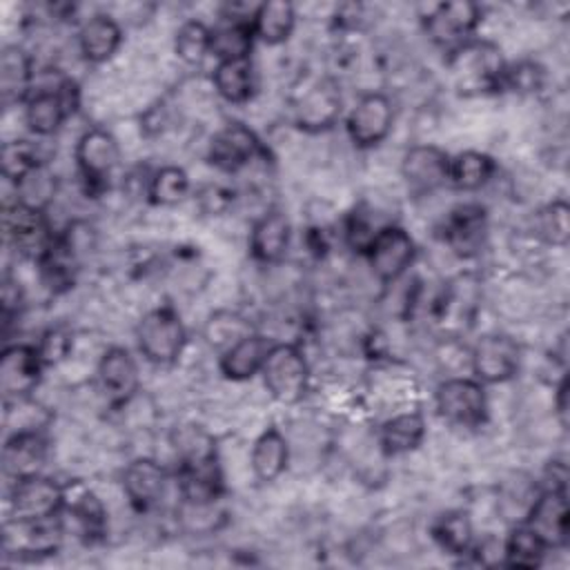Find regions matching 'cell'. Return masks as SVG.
I'll return each mask as SVG.
<instances>
[{
  "label": "cell",
  "mask_w": 570,
  "mask_h": 570,
  "mask_svg": "<svg viewBox=\"0 0 570 570\" xmlns=\"http://www.w3.org/2000/svg\"><path fill=\"white\" fill-rule=\"evenodd\" d=\"M136 343L145 361L151 365H174L187 345V330L180 314L171 305H158L149 309L138 321Z\"/></svg>",
  "instance_id": "1"
},
{
  "label": "cell",
  "mask_w": 570,
  "mask_h": 570,
  "mask_svg": "<svg viewBox=\"0 0 570 570\" xmlns=\"http://www.w3.org/2000/svg\"><path fill=\"white\" fill-rule=\"evenodd\" d=\"M261 376L274 401L283 405H294L307 394L309 363L298 345L274 343L263 363Z\"/></svg>",
  "instance_id": "2"
},
{
  "label": "cell",
  "mask_w": 570,
  "mask_h": 570,
  "mask_svg": "<svg viewBox=\"0 0 570 570\" xmlns=\"http://www.w3.org/2000/svg\"><path fill=\"white\" fill-rule=\"evenodd\" d=\"M439 416L456 428H479L488 421V392L474 376H452L439 383L434 392Z\"/></svg>",
  "instance_id": "3"
},
{
  "label": "cell",
  "mask_w": 570,
  "mask_h": 570,
  "mask_svg": "<svg viewBox=\"0 0 570 570\" xmlns=\"http://www.w3.org/2000/svg\"><path fill=\"white\" fill-rule=\"evenodd\" d=\"M9 519L13 521H47L60 517L67 503V488L45 474L13 479L9 492Z\"/></svg>",
  "instance_id": "4"
},
{
  "label": "cell",
  "mask_w": 570,
  "mask_h": 570,
  "mask_svg": "<svg viewBox=\"0 0 570 570\" xmlns=\"http://www.w3.org/2000/svg\"><path fill=\"white\" fill-rule=\"evenodd\" d=\"M479 22L481 9L468 0L439 2L428 11V16H423V29L428 38L448 53L470 42Z\"/></svg>",
  "instance_id": "5"
},
{
  "label": "cell",
  "mask_w": 570,
  "mask_h": 570,
  "mask_svg": "<svg viewBox=\"0 0 570 570\" xmlns=\"http://www.w3.org/2000/svg\"><path fill=\"white\" fill-rule=\"evenodd\" d=\"M521 365V345L503 332L483 334L470 350V372L483 385L514 379Z\"/></svg>",
  "instance_id": "6"
},
{
  "label": "cell",
  "mask_w": 570,
  "mask_h": 570,
  "mask_svg": "<svg viewBox=\"0 0 570 570\" xmlns=\"http://www.w3.org/2000/svg\"><path fill=\"white\" fill-rule=\"evenodd\" d=\"M365 258L372 267V274L383 285H394L412 267L416 258V245L401 225L387 223L367 245Z\"/></svg>",
  "instance_id": "7"
},
{
  "label": "cell",
  "mask_w": 570,
  "mask_h": 570,
  "mask_svg": "<svg viewBox=\"0 0 570 570\" xmlns=\"http://www.w3.org/2000/svg\"><path fill=\"white\" fill-rule=\"evenodd\" d=\"M45 367L47 365L38 352V345H7L0 354V392L4 396V403L31 399V394L42 381Z\"/></svg>",
  "instance_id": "8"
},
{
  "label": "cell",
  "mask_w": 570,
  "mask_h": 570,
  "mask_svg": "<svg viewBox=\"0 0 570 570\" xmlns=\"http://www.w3.org/2000/svg\"><path fill=\"white\" fill-rule=\"evenodd\" d=\"M394 125V105L381 91L363 94L345 116V131L361 149L381 145Z\"/></svg>",
  "instance_id": "9"
},
{
  "label": "cell",
  "mask_w": 570,
  "mask_h": 570,
  "mask_svg": "<svg viewBox=\"0 0 570 570\" xmlns=\"http://www.w3.org/2000/svg\"><path fill=\"white\" fill-rule=\"evenodd\" d=\"M530 530H534L548 550L566 548L570 537V508L568 492L543 488L530 503L523 521Z\"/></svg>",
  "instance_id": "10"
},
{
  "label": "cell",
  "mask_w": 570,
  "mask_h": 570,
  "mask_svg": "<svg viewBox=\"0 0 570 570\" xmlns=\"http://www.w3.org/2000/svg\"><path fill=\"white\" fill-rule=\"evenodd\" d=\"M401 176L410 194L428 196L448 185L450 154L436 145H414L403 154Z\"/></svg>",
  "instance_id": "11"
},
{
  "label": "cell",
  "mask_w": 570,
  "mask_h": 570,
  "mask_svg": "<svg viewBox=\"0 0 570 570\" xmlns=\"http://www.w3.org/2000/svg\"><path fill=\"white\" fill-rule=\"evenodd\" d=\"M4 232L9 243L29 258H45V254L53 247L56 236L47 220V212H36L11 203L4 207Z\"/></svg>",
  "instance_id": "12"
},
{
  "label": "cell",
  "mask_w": 570,
  "mask_h": 570,
  "mask_svg": "<svg viewBox=\"0 0 570 570\" xmlns=\"http://www.w3.org/2000/svg\"><path fill=\"white\" fill-rule=\"evenodd\" d=\"M73 158L89 185H102L120 163V145L111 131L91 127L78 138Z\"/></svg>",
  "instance_id": "13"
},
{
  "label": "cell",
  "mask_w": 570,
  "mask_h": 570,
  "mask_svg": "<svg viewBox=\"0 0 570 570\" xmlns=\"http://www.w3.org/2000/svg\"><path fill=\"white\" fill-rule=\"evenodd\" d=\"M96 379H98L100 392L114 407L127 405L140 390L138 363L125 347H118V345L109 347L100 356L96 367Z\"/></svg>",
  "instance_id": "14"
},
{
  "label": "cell",
  "mask_w": 570,
  "mask_h": 570,
  "mask_svg": "<svg viewBox=\"0 0 570 570\" xmlns=\"http://www.w3.org/2000/svg\"><path fill=\"white\" fill-rule=\"evenodd\" d=\"M343 111L341 89L334 80H318L309 87L294 107V122L307 134H318L336 125Z\"/></svg>",
  "instance_id": "15"
},
{
  "label": "cell",
  "mask_w": 570,
  "mask_h": 570,
  "mask_svg": "<svg viewBox=\"0 0 570 570\" xmlns=\"http://www.w3.org/2000/svg\"><path fill=\"white\" fill-rule=\"evenodd\" d=\"M485 236H488V214L483 205L465 203L450 212L443 227V238L456 256L461 258L476 256L485 245Z\"/></svg>",
  "instance_id": "16"
},
{
  "label": "cell",
  "mask_w": 570,
  "mask_h": 570,
  "mask_svg": "<svg viewBox=\"0 0 570 570\" xmlns=\"http://www.w3.org/2000/svg\"><path fill=\"white\" fill-rule=\"evenodd\" d=\"M169 474L163 463L149 456H138L127 463L122 472V490L134 510L145 512L154 508L167 488Z\"/></svg>",
  "instance_id": "17"
},
{
  "label": "cell",
  "mask_w": 570,
  "mask_h": 570,
  "mask_svg": "<svg viewBox=\"0 0 570 570\" xmlns=\"http://www.w3.org/2000/svg\"><path fill=\"white\" fill-rule=\"evenodd\" d=\"M207 154L209 163L218 169L238 171L261 154V142L249 127L240 122H229L214 134Z\"/></svg>",
  "instance_id": "18"
},
{
  "label": "cell",
  "mask_w": 570,
  "mask_h": 570,
  "mask_svg": "<svg viewBox=\"0 0 570 570\" xmlns=\"http://www.w3.org/2000/svg\"><path fill=\"white\" fill-rule=\"evenodd\" d=\"M292 240V223L281 209L261 214L249 232V254L256 263L274 265L285 258Z\"/></svg>",
  "instance_id": "19"
},
{
  "label": "cell",
  "mask_w": 570,
  "mask_h": 570,
  "mask_svg": "<svg viewBox=\"0 0 570 570\" xmlns=\"http://www.w3.org/2000/svg\"><path fill=\"white\" fill-rule=\"evenodd\" d=\"M276 341H272L265 334L249 332L236 343H232L227 350L220 352L218 370L227 381H247L256 374H261L263 363Z\"/></svg>",
  "instance_id": "20"
},
{
  "label": "cell",
  "mask_w": 570,
  "mask_h": 570,
  "mask_svg": "<svg viewBox=\"0 0 570 570\" xmlns=\"http://www.w3.org/2000/svg\"><path fill=\"white\" fill-rule=\"evenodd\" d=\"M33 62L31 56L18 47L7 45L0 53V98L4 107L24 105L33 89Z\"/></svg>",
  "instance_id": "21"
},
{
  "label": "cell",
  "mask_w": 570,
  "mask_h": 570,
  "mask_svg": "<svg viewBox=\"0 0 570 570\" xmlns=\"http://www.w3.org/2000/svg\"><path fill=\"white\" fill-rule=\"evenodd\" d=\"M122 45V27L107 13L87 18L78 29V51L91 65H102Z\"/></svg>",
  "instance_id": "22"
},
{
  "label": "cell",
  "mask_w": 570,
  "mask_h": 570,
  "mask_svg": "<svg viewBox=\"0 0 570 570\" xmlns=\"http://www.w3.org/2000/svg\"><path fill=\"white\" fill-rule=\"evenodd\" d=\"M425 419L419 410H405L392 414L379 425L376 441L385 456H401L414 452L425 439Z\"/></svg>",
  "instance_id": "23"
},
{
  "label": "cell",
  "mask_w": 570,
  "mask_h": 570,
  "mask_svg": "<svg viewBox=\"0 0 570 570\" xmlns=\"http://www.w3.org/2000/svg\"><path fill=\"white\" fill-rule=\"evenodd\" d=\"M60 80L53 87L31 91V96L24 102V125L38 138L53 136L62 127V122L71 116L69 107L65 105L58 91Z\"/></svg>",
  "instance_id": "24"
},
{
  "label": "cell",
  "mask_w": 570,
  "mask_h": 570,
  "mask_svg": "<svg viewBox=\"0 0 570 570\" xmlns=\"http://www.w3.org/2000/svg\"><path fill=\"white\" fill-rule=\"evenodd\" d=\"M47 456V441L40 430L11 432L2 445L4 472L11 479L38 474Z\"/></svg>",
  "instance_id": "25"
},
{
  "label": "cell",
  "mask_w": 570,
  "mask_h": 570,
  "mask_svg": "<svg viewBox=\"0 0 570 570\" xmlns=\"http://www.w3.org/2000/svg\"><path fill=\"white\" fill-rule=\"evenodd\" d=\"M249 463H252V472L258 481L263 483H272L276 481L285 470H287V463H289V443L285 439V434L276 428V425H269L265 428L254 445H252V456H249Z\"/></svg>",
  "instance_id": "26"
},
{
  "label": "cell",
  "mask_w": 570,
  "mask_h": 570,
  "mask_svg": "<svg viewBox=\"0 0 570 570\" xmlns=\"http://www.w3.org/2000/svg\"><path fill=\"white\" fill-rule=\"evenodd\" d=\"M216 94L229 105H245L256 91V71L252 58L218 60L212 73Z\"/></svg>",
  "instance_id": "27"
},
{
  "label": "cell",
  "mask_w": 570,
  "mask_h": 570,
  "mask_svg": "<svg viewBox=\"0 0 570 570\" xmlns=\"http://www.w3.org/2000/svg\"><path fill=\"white\" fill-rule=\"evenodd\" d=\"M294 27H296V9L287 0L261 2L252 13L254 38L269 47H276L289 40Z\"/></svg>",
  "instance_id": "28"
},
{
  "label": "cell",
  "mask_w": 570,
  "mask_h": 570,
  "mask_svg": "<svg viewBox=\"0 0 570 570\" xmlns=\"http://www.w3.org/2000/svg\"><path fill=\"white\" fill-rule=\"evenodd\" d=\"M494 171L497 163L492 156L476 149H465L450 156L448 185H452L456 191H476L492 180Z\"/></svg>",
  "instance_id": "29"
},
{
  "label": "cell",
  "mask_w": 570,
  "mask_h": 570,
  "mask_svg": "<svg viewBox=\"0 0 570 570\" xmlns=\"http://www.w3.org/2000/svg\"><path fill=\"white\" fill-rule=\"evenodd\" d=\"M13 185V203L36 209V212H47L49 205L53 203L58 194V178L49 169L47 163L36 165L29 169L22 178H18Z\"/></svg>",
  "instance_id": "30"
},
{
  "label": "cell",
  "mask_w": 570,
  "mask_h": 570,
  "mask_svg": "<svg viewBox=\"0 0 570 570\" xmlns=\"http://www.w3.org/2000/svg\"><path fill=\"white\" fill-rule=\"evenodd\" d=\"M548 552V546L534 530H530L525 523H517L501 546V563L534 570L543 563Z\"/></svg>",
  "instance_id": "31"
},
{
  "label": "cell",
  "mask_w": 570,
  "mask_h": 570,
  "mask_svg": "<svg viewBox=\"0 0 570 570\" xmlns=\"http://www.w3.org/2000/svg\"><path fill=\"white\" fill-rule=\"evenodd\" d=\"M436 546L452 557H463L474 543V528L470 514L463 510H448L432 523Z\"/></svg>",
  "instance_id": "32"
},
{
  "label": "cell",
  "mask_w": 570,
  "mask_h": 570,
  "mask_svg": "<svg viewBox=\"0 0 570 570\" xmlns=\"http://www.w3.org/2000/svg\"><path fill=\"white\" fill-rule=\"evenodd\" d=\"M169 441H171V448L178 456V465H194V463L218 459L214 436L207 434L203 428H198L194 423L178 425L171 432Z\"/></svg>",
  "instance_id": "33"
},
{
  "label": "cell",
  "mask_w": 570,
  "mask_h": 570,
  "mask_svg": "<svg viewBox=\"0 0 570 570\" xmlns=\"http://www.w3.org/2000/svg\"><path fill=\"white\" fill-rule=\"evenodd\" d=\"M254 40L252 22L227 20L225 24L212 29V56H216V60L249 58Z\"/></svg>",
  "instance_id": "34"
},
{
  "label": "cell",
  "mask_w": 570,
  "mask_h": 570,
  "mask_svg": "<svg viewBox=\"0 0 570 570\" xmlns=\"http://www.w3.org/2000/svg\"><path fill=\"white\" fill-rule=\"evenodd\" d=\"M189 194V176L178 165L156 169L147 183V198L158 207H174Z\"/></svg>",
  "instance_id": "35"
},
{
  "label": "cell",
  "mask_w": 570,
  "mask_h": 570,
  "mask_svg": "<svg viewBox=\"0 0 570 570\" xmlns=\"http://www.w3.org/2000/svg\"><path fill=\"white\" fill-rule=\"evenodd\" d=\"M174 51L185 65H200L212 53V29L196 18L183 22L174 36Z\"/></svg>",
  "instance_id": "36"
},
{
  "label": "cell",
  "mask_w": 570,
  "mask_h": 570,
  "mask_svg": "<svg viewBox=\"0 0 570 570\" xmlns=\"http://www.w3.org/2000/svg\"><path fill=\"white\" fill-rule=\"evenodd\" d=\"M45 163L38 154V147L31 140H9L0 149V171L7 183H16L22 178L29 169Z\"/></svg>",
  "instance_id": "37"
},
{
  "label": "cell",
  "mask_w": 570,
  "mask_h": 570,
  "mask_svg": "<svg viewBox=\"0 0 570 570\" xmlns=\"http://www.w3.org/2000/svg\"><path fill=\"white\" fill-rule=\"evenodd\" d=\"M65 510L71 512V517L76 519V523H78V528L85 537H100L102 534V530H105V508H102L100 499L94 492L82 490V492L73 494L71 499L67 494Z\"/></svg>",
  "instance_id": "38"
},
{
  "label": "cell",
  "mask_w": 570,
  "mask_h": 570,
  "mask_svg": "<svg viewBox=\"0 0 570 570\" xmlns=\"http://www.w3.org/2000/svg\"><path fill=\"white\" fill-rule=\"evenodd\" d=\"M570 209L563 198L548 203L537 218L539 236L554 247H566L570 240Z\"/></svg>",
  "instance_id": "39"
},
{
  "label": "cell",
  "mask_w": 570,
  "mask_h": 570,
  "mask_svg": "<svg viewBox=\"0 0 570 570\" xmlns=\"http://www.w3.org/2000/svg\"><path fill=\"white\" fill-rule=\"evenodd\" d=\"M240 321H245V318H240L238 314L218 312V314L212 316V321L207 323V330H205L207 341H209L212 345H218V347L227 350L232 343H236L238 338H243V336H238L236 332H229V325H236V323H240Z\"/></svg>",
  "instance_id": "40"
},
{
  "label": "cell",
  "mask_w": 570,
  "mask_h": 570,
  "mask_svg": "<svg viewBox=\"0 0 570 570\" xmlns=\"http://www.w3.org/2000/svg\"><path fill=\"white\" fill-rule=\"evenodd\" d=\"M69 345H71V338L67 332L53 327V330H47L38 343V352L45 361V365H53L58 361H62L69 352Z\"/></svg>",
  "instance_id": "41"
},
{
  "label": "cell",
  "mask_w": 570,
  "mask_h": 570,
  "mask_svg": "<svg viewBox=\"0 0 570 570\" xmlns=\"http://www.w3.org/2000/svg\"><path fill=\"white\" fill-rule=\"evenodd\" d=\"M541 69L532 62H523L517 69H505L503 73V85L512 89H523V91H534L541 85Z\"/></svg>",
  "instance_id": "42"
},
{
  "label": "cell",
  "mask_w": 570,
  "mask_h": 570,
  "mask_svg": "<svg viewBox=\"0 0 570 570\" xmlns=\"http://www.w3.org/2000/svg\"><path fill=\"white\" fill-rule=\"evenodd\" d=\"M554 410H557V419L561 423V428L568 425V381L561 379L554 392Z\"/></svg>",
  "instance_id": "43"
}]
</instances>
